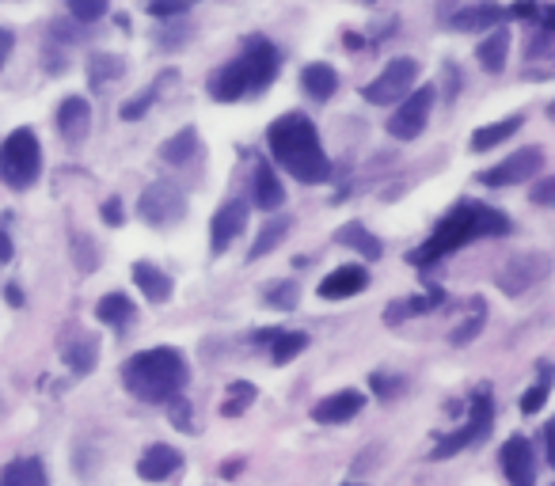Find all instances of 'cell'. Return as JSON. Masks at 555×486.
Returning <instances> with one entry per match:
<instances>
[{
  "label": "cell",
  "mask_w": 555,
  "mask_h": 486,
  "mask_svg": "<svg viewBox=\"0 0 555 486\" xmlns=\"http://www.w3.org/2000/svg\"><path fill=\"white\" fill-rule=\"evenodd\" d=\"M536 12V0H517L514 8H510V16H517V19H529Z\"/></svg>",
  "instance_id": "f6af8a7d"
},
{
  "label": "cell",
  "mask_w": 555,
  "mask_h": 486,
  "mask_svg": "<svg viewBox=\"0 0 555 486\" xmlns=\"http://www.w3.org/2000/svg\"><path fill=\"white\" fill-rule=\"evenodd\" d=\"M194 0H145V12L149 16H183V12H191Z\"/></svg>",
  "instance_id": "74e56055"
},
{
  "label": "cell",
  "mask_w": 555,
  "mask_h": 486,
  "mask_svg": "<svg viewBox=\"0 0 555 486\" xmlns=\"http://www.w3.org/2000/svg\"><path fill=\"white\" fill-rule=\"evenodd\" d=\"M533 202H536V206H552V202H555V179H544V183H536Z\"/></svg>",
  "instance_id": "ab89813d"
},
{
  "label": "cell",
  "mask_w": 555,
  "mask_h": 486,
  "mask_svg": "<svg viewBox=\"0 0 555 486\" xmlns=\"http://www.w3.org/2000/svg\"><path fill=\"white\" fill-rule=\"evenodd\" d=\"M73 247H77V255H80V270H84V274H88V270H92V266H96V262H92V255H88V240H84V236H77V243H73Z\"/></svg>",
  "instance_id": "7bdbcfd3"
},
{
  "label": "cell",
  "mask_w": 555,
  "mask_h": 486,
  "mask_svg": "<svg viewBox=\"0 0 555 486\" xmlns=\"http://www.w3.org/2000/svg\"><path fill=\"white\" fill-rule=\"evenodd\" d=\"M483 323H487V308H483V300H472V316L464 319V323H457V327H453V335H449V342H453V346H468V342H472V338L479 335V331H483Z\"/></svg>",
  "instance_id": "4dcf8cb0"
},
{
  "label": "cell",
  "mask_w": 555,
  "mask_h": 486,
  "mask_svg": "<svg viewBox=\"0 0 555 486\" xmlns=\"http://www.w3.org/2000/svg\"><path fill=\"white\" fill-rule=\"evenodd\" d=\"M103 221L111 228L122 225V202H118V198H107V202H103Z\"/></svg>",
  "instance_id": "60d3db41"
},
{
  "label": "cell",
  "mask_w": 555,
  "mask_h": 486,
  "mask_svg": "<svg viewBox=\"0 0 555 486\" xmlns=\"http://www.w3.org/2000/svg\"><path fill=\"white\" fill-rule=\"evenodd\" d=\"M335 240L346 243V247H354V251H362L365 259H381V240H377L373 232H365V225H358V221H350V225L339 228Z\"/></svg>",
  "instance_id": "484cf974"
},
{
  "label": "cell",
  "mask_w": 555,
  "mask_h": 486,
  "mask_svg": "<svg viewBox=\"0 0 555 486\" xmlns=\"http://www.w3.org/2000/svg\"><path fill=\"white\" fill-rule=\"evenodd\" d=\"M297 300H301V289H297V281H278V285H270L267 289V304L270 308H297Z\"/></svg>",
  "instance_id": "836d02e7"
},
{
  "label": "cell",
  "mask_w": 555,
  "mask_h": 486,
  "mask_svg": "<svg viewBox=\"0 0 555 486\" xmlns=\"http://www.w3.org/2000/svg\"><path fill=\"white\" fill-rule=\"evenodd\" d=\"M194 149H198V130L187 126V130H179L175 137H168V141L160 145V160H164V164H187L194 156Z\"/></svg>",
  "instance_id": "d4e9b609"
},
{
  "label": "cell",
  "mask_w": 555,
  "mask_h": 486,
  "mask_svg": "<svg viewBox=\"0 0 555 486\" xmlns=\"http://www.w3.org/2000/svg\"><path fill=\"white\" fill-rule=\"evenodd\" d=\"M153 99H156V88H149V92H141V95L134 99V103H126V107H122V118H126V122H137L141 114L153 107Z\"/></svg>",
  "instance_id": "f35d334b"
},
{
  "label": "cell",
  "mask_w": 555,
  "mask_h": 486,
  "mask_svg": "<svg viewBox=\"0 0 555 486\" xmlns=\"http://www.w3.org/2000/svg\"><path fill=\"white\" fill-rule=\"evenodd\" d=\"M4 297L12 300L16 308H20V304H23V293H20V289H16V285H8V289H4Z\"/></svg>",
  "instance_id": "7dc6e473"
},
{
  "label": "cell",
  "mask_w": 555,
  "mask_h": 486,
  "mask_svg": "<svg viewBox=\"0 0 555 486\" xmlns=\"http://www.w3.org/2000/svg\"><path fill=\"white\" fill-rule=\"evenodd\" d=\"M0 486H50L46 479V464L39 456H23L0 468Z\"/></svg>",
  "instance_id": "d6986e66"
},
{
  "label": "cell",
  "mask_w": 555,
  "mask_h": 486,
  "mask_svg": "<svg viewBox=\"0 0 555 486\" xmlns=\"http://www.w3.org/2000/svg\"><path fill=\"white\" fill-rule=\"evenodd\" d=\"M548 392H552V373H548V365L540 361V384H533L529 392L521 395V414H536L544 403H548Z\"/></svg>",
  "instance_id": "d6a6232c"
},
{
  "label": "cell",
  "mask_w": 555,
  "mask_h": 486,
  "mask_svg": "<svg viewBox=\"0 0 555 486\" xmlns=\"http://www.w3.org/2000/svg\"><path fill=\"white\" fill-rule=\"evenodd\" d=\"M168 414H172V426L175 430H194V411H191V403L183 399V395H175V399H168Z\"/></svg>",
  "instance_id": "8d00e7d4"
},
{
  "label": "cell",
  "mask_w": 555,
  "mask_h": 486,
  "mask_svg": "<svg viewBox=\"0 0 555 486\" xmlns=\"http://www.w3.org/2000/svg\"><path fill=\"white\" fill-rule=\"evenodd\" d=\"M134 281L137 289L145 293V300H153V304H164L172 297V278L164 270H156L153 262H134Z\"/></svg>",
  "instance_id": "44dd1931"
},
{
  "label": "cell",
  "mask_w": 555,
  "mask_h": 486,
  "mask_svg": "<svg viewBox=\"0 0 555 486\" xmlns=\"http://www.w3.org/2000/svg\"><path fill=\"white\" fill-rule=\"evenodd\" d=\"M8 259H12V240L0 232V262H8Z\"/></svg>",
  "instance_id": "bcb514c9"
},
{
  "label": "cell",
  "mask_w": 555,
  "mask_h": 486,
  "mask_svg": "<svg viewBox=\"0 0 555 486\" xmlns=\"http://www.w3.org/2000/svg\"><path fill=\"white\" fill-rule=\"evenodd\" d=\"M244 225H248V202H225V206L213 213V225H210V247L213 255H221L225 247H229L240 232H244Z\"/></svg>",
  "instance_id": "4fadbf2b"
},
{
  "label": "cell",
  "mask_w": 555,
  "mask_h": 486,
  "mask_svg": "<svg viewBox=\"0 0 555 486\" xmlns=\"http://www.w3.org/2000/svg\"><path fill=\"white\" fill-rule=\"evenodd\" d=\"M301 88H305L312 99H331V95L339 92V73L331 69V65H324V61H312L305 73H301Z\"/></svg>",
  "instance_id": "603a6c76"
},
{
  "label": "cell",
  "mask_w": 555,
  "mask_h": 486,
  "mask_svg": "<svg viewBox=\"0 0 555 486\" xmlns=\"http://www.w3.org/2000/svg\"><path fill=\"white\" fill-rule=\"evenodd\" d=\"M373 392H381L384 399L392 392H400V380H392V376H373Z\"/></svg>",
  "instance_id": "b9f144b4"
},
{
  "label": "cell",
  "mask_w": 555,
  "mask_h": 486,
  "mask_svg": "<svg viewBox=\"0 0 555 486\" xmlns=\"http://www.w3.org/2000/svg\"><path fill=\"white\" fill-rule=\"evenodd\" d=\"M365 285H369V274H365L362 266H339V270H331V274L320 281V297L324 300L358 297Z\"/></svg>",
  "instance_id": "e0dca14e"
},
{
  "label": "cell",
  "mask_w": 555,
  "mask_h": 486,
  "mask_svg": "<svg viewBox=\"0 0 555 486\" xmlns=\"http://www.w3.org/2000/svg\"><path fill=\"white\" fill-rule=\"evenodd\" d=\"M141 217H145V225L153 228H172L183 221V213H187V202H183V190L175 187V183H149L145 194H141Z\"/></svg>",
  "instance_id": "ba28073f"
},
{
  "label": "cell",
  "mask_w": 555,
  "mask_h": 486,
  "mask_svg": "<svg viewBox=\"0 0 555 486\" xmlns=\"http://www.w3.org/2000/svg\"><path fill=\"white\" fill-rule=\"evenodd\" d=\"M130 316H134V304H130V297H122V293H111V297H103L96 304L99 323H111V327H118V323H126Z\"/></svg>",
  "instance_id": "f546056e"
},
{
  "label": "cell",
  "mask_w": 555,
  "mask_h": 486,
  "mask_svg": "<svg viewBox=\"0 0 555 486\" xmlns=\"http://www.w3.org/2000/svg\"><path fill=\"white\" fill-rule=\"evenodd\" d=\"M434 84H426V88H411L407 99H400V111L388 118V133L396 137V141H415L422 130H426V122H430V107H434Z\"/></svg>",
  "instance_id": "9c48e42d"
},
{
  "label": "cell",
  "mask_w": 555,
  "mask_h": 486,
  "mask_svg": "<svg viewBox=\"0 0 555 486\" xmlns=\"http://www.w3.org/2000/svg\"><path fill=\"white\" fill-rule=\"evenodd\" d=\"M502 16L506 12L498 8L495 0H479V4H472V8H464V12L453 16V27L457 31H495Z\"/></svg>",
  "instance_id": "ffe728a7"
},
{
  "label": "cell",
  "mask_w": 555,
  "mask_h": 486,
  "mask_svg": "<svg viewBox=\"0 0 555 486\" xmlns=\"http://www.w3.org/2000/svg\"><path fill=\"white\" fill-rule=\"evenodd\" d=\"M548 270H552V259L548 255H540V251H525V255H514V259L502 266V274H498V289L502 293H525V289H533L536 281L548 278Z\"/></svg>",
  "instance_id": "8fae6325"
},
{
  "label": "cell",
  "mask_w": 555,
  "mask_h": 486,
  "mask_svg": "<svg viewBox=\"0 0 555 486\" xmlns=\"http://www.w3.org/2000/svg\"><path fill=\"white\" fill-rule=\"evenodd\" d=\"M468 411L472 414H468L464 430H457L453 437H445V441L434 445V460H449V456H457L460 449H468V445H476V441L487 437L491 422H495V403H491V392H487V388H479V392L472 395V403H468Z\"/></svg>",
  "instance_id": "8992f818"
},
{
  "label": "cell",
  "mask_w": 555,
  "mask_h": 486,
  "mask_svg": "<svg viewBox=\"0 0 555 486\" xmlns=\"http://www.w3.org/2000/svg\"><path fill=\"white\" fill-rule=\"evenodd\" d=\"M88 130H92V107H88V99L69 95L58 107V133L69 145H80L88 137Z\"/></svg>",
  "instance_id": "2e32d148"
},
{
  "label": "cell",
  "mask_w": 555,
  "mask_h": 486,
  "mask_svg": "<svg viewBox=\"0 0 555 486\" xmlns=\"http://www.w3.org/2000/svg\"><path fill=\"white\" fill-rule=\"evenodd\" d=\"M517 126H521V114H510L506 122H495V126H483V130L472 133V149H476V152L495 149V145H502L506 137H514Z\"/></svg>",
  "instance_id": "4316f807"
},
{
  "label": "cell",
  "mask_w": 555,
  "mask_h": 486,
  "mask_svg": "<svg viewBox=\"0 0 555 486\" xmlns=\"http://www.w3.org/2000/svg\"><path fill=\"white\" fill-rule=\"evenodd\" d=\"M229 403H221V414H240V411H248L251 403H255V388H251V384H244V380H236V384H232L229 388Z\"/></svg>",
  "instance_id": "e575fe53"
},
{
  "label": "cell",
  "mask_w": 555,
  "mask_h": 486,
  "mask_svg": "<svg viewBox=\"0 0 555 486\" xmlns=\"http://www.w3.org/2000/svg\"><path fill=\"white\" fill-rule=\"evenodd\" d=\"M278 65H282L278 50L267 38H251L244 54L232 57L225 69H217L210 76V95L217 103H236L244 95H259L278 76Z\"/></svg>",
  "instance_id": "277c9868"
},
{
  "label": "cell",
  "mask_w": 555,
  "mask_h": 486,
  "mask_svg": "<svg viewBox=\"0 0 555 486\" xmlns=\"http://www.w3.org/2000/svg\"><path fill=\"white\" fill-rule=\"evenodd\" d=\"M270 156L282 164V168L301 179V183H324L331 175V160H327L324 145H320V133L308 122L305 114H282L274 118L267 130Z\"/></svg>",
  "instance_id": "6da1fadb"
},
{
  "label": "cell",
  "mask_w": 555,
  "mask_h": 486,
  "mask_svg": "<svg viewBox=\"0 0 555 486\" xmlns=\"http://www.w3.org/2000/svg\"><path fill=\"white\" fill-rule=\"evenodd\" d=\"M289 217H278V221H270V225H263V232L255 236V247H251V259H263V255H270L278 243H282V236L289 232Z\"/></svg>",
  "instance_id": "1f68e13d"
},
{
  "label": "cell",
  "mask_w": 555,
  "mask_h": 486,
  "mask_svg": "<svg viewBox=\"0 0 555 486\" xmlns=\"http://www.w3.org/2000/svg\"><path fill=\"white\" fill-rule=\"evenodd\" d=\"M498 460H502V471H506L510 486H536V452H533V441H529V437L514 433V437L502 445Z\"/></svg>",
  "instance_id": "7c38bea8"
},
{
  "label": "cell",
  "mask_w": 555,
  "mask_h": 486,
  "mask_svg": "<svg viewBox=\"0 0 555 486\" xmlns=\"http://www.w3.org/2000/svg\"><path fill=\"white\" fill-rule=\"evenodd\" d=\"M506 54H510V31H506V27H495L491 35L479 42V50H476L479 65H483L487 73H502V69H506Z\"/></svg>",
  "instance_id": "7402d4cb"
},
{
  "label": "cell",
  "mask_w": 555,
  "mask_h": 486,
  "mask_svg": "<svg viewBox=\"0 0 555 486\" xmlns=\"http://www.w3.org/2000/svg\"><path fill=\"white\" fill-rule=\"evenodd\" d=\"M255 206L259 209H278L286 202V190H282V179L270 171V164H255Z\"/></svg>",
  "instance_id": "cb8c5ba5"
},
{
  "label": "cell",
  "mask_w": 555,
  "mask_h": 486,
  "mask_svg": "<svg viewBox=\"0 0 555 486\" xmlns=\"http://www.w3.org/2000/svg\"><path fill=\"white\" fill-rule=\"evenodd\" d=\"M179 464H183V456L172 445H153L137 460V475L149 479V483H164V479H172L175 471H179Z\"/></svg>",
  "instance_id": "ac0fdd59"
},
{
  "label": "cell",
  "mask_w": 555,
  "mask_h": 486,
  "mask_svg": "<svg viewBox=\"0 0 555 486\" xmlns=\"http://www.w3.org/2000/svg\"><path fill=\"white\" fill-rule=\"evenodd\" d=\"M510 221L491 206L479 202H460L457 209H449V217L434 228V236L422 243L419 251H411V262H438L445 255H453L457 247L479 240V236H506Z\"/></svg>",
  "instance_id": "7a4b0ae2"
},
{
  "label": "cell",
  "mask_w": 555,
  "mask_h": 486,
  "mask_svg": "<svg viewBox=\"0 0 555 486\" xmlns=\"http://www.w3.org/2000/svg\"><path fill=\"white\" fill-rule=\"evenodd\" d=\"M305 346H308L305 331H278V338L270 342V354H274L278 365H286V361H293L297 354H305Z\"/></svg>",
  "instance_id": "f1b7e54d"
},
{
  "label": "cell",
  "mask_w": 555,
  "mask_h": 486,
  "mask_svg": "<svg viewBox=\"0 0 555 486\" xmlns=\"http://www.w3.org/2000/svg\"><path fill=\"white\" fill-rule=\"evenodd\" d=\"M362 407H365V395L354 392V388H346V392H335V395H327V399H320V403L312 407V418L324 422V426H343L354 414H362Z\"/></svg>",
  "instance_id": "5bb4252c"
},
{
  "label": "cell",
  "mask_w": 555,
  "mask_h": 486,
  "mask_svg": "<svg viewBox=\"0 0 555 486\" xmlns=\"http://www.w3.org/2000/svg\"><path fill=\"white\" fill-rule=\"evenodd\" d=\"M415 76H419V61L415 57H392L384 65V73L377 80H369L362 88V95L373 107H388V103H400L415 88Z\"/></svg>",
  "instance_id": "52a82bcc"
},
{
  "label": "cell",
  "mask_w": 555,
  "mask_h": 486,
  "mask_svg": "<svg viewBox=\"0 0 555 486\" xmlns=\"http://www.w3.org/2000/svg\"><path fill=\"white\" fill-rule=\"evenodd\" d=\"M122 384L141 403H168L187 388V361L172 346L141 350L122 365Z\"/></svg>",
  "instance_id": "3957f363"
},
{
  "label": "cell",
  "mask_w": 555,
  "mask_h": 486,
  "mask_svg": "<svg viewBox=\"0 0 555 486\" xmlns=\"http://www.w3.org/2000/svg\"><path fill=\"white\" fill-rule=\"evenodd\" d=\"M65 4H69V16L77 23H96L107 12V0H65Z\"/></svg>",
  "instance_id": "d590c367"
},
{
  "label": "cell",
  "mask_w": 555,
  "mask_h": 486,
  "mask_svg": "<svg viewBox=\"0 0 555 486\" xmlns=\"http://www.w3.org/2000/svg\"><path fill=\"white\" fill-rule=\"evenodd\" d=\"M12 46H16L12 31H4V27H0V69H4V61H8V54H12Z\"/></svg>",
  "instance_id": "ee69618b"
},
{
  "label": "cell",
  "mask_w": 555,
  "mask_h": 486,
  "mask_svg": "<svg viewBox=\"0 0 555 486\" xmlns=\"http://www.w3.org/2000/svg\"><path fill=\"white\" fill-rule=\"evenodd\" d=\"M122 73H126V61L118 54H96L88 61V84L92 88H103L107 80H118Z\"/></svg>",
  "instance_id": "83f0119b"
},
{
  "label": "cell",
  "mask_w": 555,
  "mask_h": 486,
  "mask_svg": "<svg viewBox=\"0 0 555 486\" xmlns=\"http://www.w3.org/2000/svg\"><path fill=\"white\" fill-rule=\"evenodd\" d=\"M362 4H373V0H362Z\"/></svg>",
  "instance_id": "c3c4849f"
},
{
  "label": "cell",
  "mask_w": 555,
  "mask_h": 486,
  "mask_svg": "<svg viewBox=\"0 0 555 486\" xmlns=\"http://www.w3.org/2000/svg\"><path fill=\"white\" fill-rule=\"evenodd\" d=\"M42 171V149L35 130H16L8 133V141L0 145V179L12 190H27Z\"/></svg>",
  "instance_id": "5b68a950"
},
{
  "label": "cell",
  "mask_w": 555,
  "mask_h": 486,
  "mask_svg": "<svg viewBox=\"0 0 555 486\" xmlns=\"http://www.w3.org/2000/svg\"><path fill=\"white\" fill-rule=\"evenodd\" d=\"M61 357H65V365L73 369V373H92L99 361V338L88 335V331H69V335L61 338Z\"/></svg>",
  "instance_id": "9a60e30c"
},
{
  "label": "cell",
  "mask_w": 555,
  "mask_h": 486,
  "mask_svg": "<svg viewBox=\"0 0 555 486\" xmlns=\"http://www.w3.org/2000/svg\"><path fill=\"white\" fill-rule=\"evenodd\" d=\"M540 168H544V149H540V145H529V149L506 156V160L495 164L491 171H483L479 183H487V187H514V183H529L533 175H540Z\"/></svg>",
  "instance_id": "30bf717a"
}]
</instances>
